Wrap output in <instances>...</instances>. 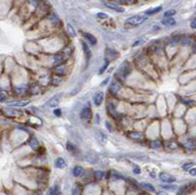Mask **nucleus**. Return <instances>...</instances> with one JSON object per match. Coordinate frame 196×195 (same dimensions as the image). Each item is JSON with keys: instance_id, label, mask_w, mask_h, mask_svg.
<instances>
[{"instance_id": "nucleus-15", "label": "nucleus", "mask_w": 196, "mask_h": 195, "mask_svg": "<svg viewBox=\"0 0 196 195\" xmlns=\"http://www.w3.org/2000/svg\"><path fill=\"white\" fill-rule=\"evenodd\" d=\"M140 185H141V186L144 188V189L150 191V192H154V191H155V188H154V186H153L151 183H148V182H141Z\"/></svg>"}, {"instance_id": "nucleus-41", "label": "nucleus", "mask_w": 196, "mask_h": 195, "mask_svg": "<svg viewBox=\"0 0 196 195\" xmlns=\"http://www.w3.org/2000/svg\"><path fill=\"white\" fill-rule=\"evenodd\" d=\"M30 2L32 3V4L33 6H36V5H37L38 0H30Z\"/></svg>"}, {"instance_id": "nucleus-35", "label": "nucleus", "mask_w": 196, "mask_h": 195, "mask_svg": "<svg viewBox=\"0 0 196 195\" xmlns=\"http://www.w3.org/2000/svg\"><path fill=\"white\" fill-rule=\"evenodd\" d=\"M67 149H68L69 151H74L75 150V147H74V145L71 144V143H68V144H67Z\"/></svg>"}, {"instance_id": "nucleus-32", "label": "nucleus", "mask_w": 196, "mask_h": 195, "mask_svg": "<svg viewBox=\"0 0 196 195\" xmlns=\"http://www.w3.org/2000/svg\"><path fill=\"white\" fill-rule=\"evenodd\" d=\"M179 43V38L177 37H174V38H171V40L169 42L170 45H176Z\"/></svg>"}, {"instance_id": "nucleus-17", "label": "nucleus", "mask_w": 196, "mask_h": 195, "mask_svg": "<svg viewBox=\"0 0 196 195\" xmlns=\"http://www.w3.org/2000/svg\"><path fill=\"white\" fill-rule=\"evenodd\" d=\"M161 9H162L161 6H158V7H156V8H152V9H149V10H147L145 12V14L146 15H154L156 13H158V12H160Z\"/></svg>"}, {"instance_id": "nucleus-8", "label": "nucleus", "mask_w": 196, "mask_h": 195, "mask_svg": "<svg viewBox=\"0 0 196 195\" xmlns=\"http://www.w3.org/2000/svg\"><path fill=\"white\" fill-rule=\"evenodd\" d=\"M84 168L81 167V166H76L74 168L73 170V175L76 176V178H79V176H81L82 175H84Z\"/></svg>"}, {"instance_id": "nucleus-37", "label": "nucleus", "mask_w": 196, "mask_h": 195, "mask_svg": "<svg viewBox=\"0 0 196 195\" xmlns=\"http://www.w3.org/2000/svg\"><path fill=\"white\" fill-rule=\"evenodd\" d=\"M190 27H191L192 29L196 30V18H195V19H194V20L191 22V24H190Z\"/></svg>"}, {"instance_id": "nucleus-21", "label": "nucleus", "mask_w": 196, "mask_h": 195, "mask_svg": "<svg viewBox=\"0 0 196 195\" xmlns=\"http://www.w3.org/2000/svg\"><path fill=\"white\" fill-rule=\"evenodd\" d=\"M192 43V40L189 37H184L182 39V44L183 46H188V45H190Z\"/></svg>"}, {"instance_id": "nucleus-3", "label": "nucleus", "mask_w": 196, "mask_h": 195, "mask_svg": "<svg viewBox=\"0 0 196 195\" xmlns=\"http://www.w3.org/2000/svg\"><path fill=\"white\" fill-rule=\"evenodd\" d=\"M159 178H160V181H162L163 182H167V183H172V182L176 181V178L174 176L164 172L159 173Z\"/></svg>"}, {"instance_id": "nucleus-36", "label": "nucleus", "mask_w": 196, "mask_h": 195, "mask_svg": "<svg viewBox=\"0 0 196 195\" xmlns=\"http://www.w3.org/2000/svg\"><path fill=\"white\" fill-rule=\"evenodd\" d=\"M133 173H136V175H139L140 173H141V170L139 169V168H137V167H135V168H133Z\"/></svg>"}, {"instance_id": "nucleus-5", "label": "nucleus", "mask_w": 196, "mask_h": 195, "mask_svg": "<svg viewBox=\"0 0 196 195\" xmlns=\"http://www.w3.org/2000/svg\"><path fill=\"white\" fill-rule=\"evenodd\" d=\"M91 117H92V114H91V110L89 107H84L81 112V120L84 121H89Z\"/></svg>"}, {"instance_id": "nucleus-43", "label": "nucleus", "mask_w": 196, "mask_h": 195, "mask_svg": "<svg viewBox=\"0 0 196 195\" xmlns=\"http://www.w3.org/2000/svg\"><path fill=\"white\" fill-rule=\"evenodd\" d=\"M4 99H5V96H4V94H3V93L1 92V101H4Z\"/></svg>"}, {"instance_id": "nucleus-26", "label": "nucleus", "mask_w": 196, "mask_h": 195, "mask_svg": "<svg viewBox=\"0 0 196 195\" xmlns=\"http://www.w3.org/2000/svg\"><path fill=\"white\" fill-rule=\"evenodd\" d=\"M54 63H53V66H57L58 64H60L62 62V57L59 56V55H55L54 56Z\"/></svg>"}, {"instance_id": "nucleus-9", "label": "nucleus", "mask_w": 196, "mask_h": 195, "mask_svg": "<svg viewBox=\"0 0 196 195\" xmlns=\"http://www.w3.org/2000/svg\"><path fill=\"white\" fill-rule=\"evenodd\" d=\"M66 166L67 164L63 158H57L56 161H55V167L57 169H64V168H66Z\"/></svg>"}, {"instance_id": "nucleus-30", "label": "nucleus", "mask_w": 196, "mask_h": 195, "mask_svg": "<svg viewBox=\"0 0 196 195\" xmlns=\"http://www.w3.org/2000/svg\"><path fill=\"white\" fill-rule=\"evenodd\" d=\"M162 187L165 188V189H168V190H174L177 188L176 185H162Z\"/></svg>"}, {"instance_id": "nucleus-33", "label": "nucleus", "mask_w": 196, "mask_h": 195, "mask_svg": "<svg viewBox=\"0 0 196 195\" xmlns=\"http://www.w3.org/2000/svg\"><path fill=\"white\" fill-rule=\"evenodd\" d=\"M183 102H184V104L188 105L189 107H192V106L196 105V102H195V101H188V100H187V101H186V100H184V101H183Z\"/></svg>"}, {"instance_id": "nucleus-14", "label": "nucleus", "mask_w": 196, "mask_h": 195, "mask_svg": "<svg viewBox=\"0 0 196 195\" xmlns=\"http://www.w3.org/2000/svg\"><path fill=\"white\" fill-rule=\"evenodd\" d=\"M117 52H116L115 50H113V49H107L106 50V57H107V59H109V60H112V59H114V58H116L117 57Z\"/></svg>"}, {"instance_id": "nucleus-25", "label": "nucleus", "mask_w": 196, "mask_h": 195, "mask_svg": "<svg viewBox=\"0 0 196 195\" xmlns=\"http://www.w3.org/2000/svg\"><path fill=\"white\" fill-rule=\"evenodd\" d=\"M174 14H176V10H168L164 13V17L165 18H169V17L174 16Z\"/></svg>"}, {"instance_id": "nucleus-19", "label": "nucleus", "mask_w": 196, "mask_h": 195, "mask_svg": "<svg viewBox=\"0 0 196 195\" xmlns=\"http://www.w3.org/2000/svg\"><path fill=\"white\" fill-rule=\"evenodd\" d=\"M49 192H50V195H60L59 186H58V185H55L54 187H52L51 189L49 190Z\"/></svg>"}, {"instance_id": "nucleus-13", "label": "nucleus", "mask_w": 196, "mask_h": 195, "mask_svg": "<svg viewBox=\"0 0 196 195\" xmlns=\"http://www.w3.org/2000/svg\"><path fill=\"white\" fill-rule=\"evenodd\" d=\"M105 6L106 7H108L109 9H112V10L118 12V13H122V12H125V9L122 7H119V6H116L113 4H108V3H105Z\"/></svg>"}, {"instance_id": "nucleus-27", "label": "nucleus", "mask_w": 196, "mask_h": 195, "mask_svg": "<svg viewBox=\"0 0 196 195\" xmlns=\"http://www.w3.org/2000/svg\"><path fill=\"white\" fill-rule=\"evenodd\" d=\"M109 66V60H106L105 61V63H104V65L102 66V68L100 69V71H99V74L101 75V74H103L104 72L106 71V69H107V67Z\"/></svg>"}, {"instance_id": "nucleus-42", "label": "nucleus", "mask_w": 196, "mask_h": 195, "mask_svg": "<svg viewBox=\"0 0 196 195\" xmlns=\"http://www.w3.org/2000/svg\"><path fill=\"white\" fill-rule=\"evenodd\" d=\"M157 195H168L166 192H164V191H160V192H158Z\"/></svg>"}, {"instance_id": "nucleus-11", "label": "nucleus", "mask_w": 196, "mask_h": 195, "mask_svg": "<svg viewBox=\"0 0 196 195\" xmlns=\"http://www.w3.org/2000/svg\"><path fill=\"white\" fill-rule=\"evenodd\" d=\"M84 36H85V38H86L87 40H88V42H89V43L92 45V46L96 45L97 40H96V38L94 37L92 35H90V33H88V32H85V33H84Z\"/></svg>"}, {"instance_id": "nucleus-12", "label": "nucleus", "mask_w": 196, "mask_h": 195, "mask_svg": "<svg viewBox=\"0 0 196 195\" xmlns=\"http://www.w3.org/2000/svg\"><path fill=\"white\" fill-rule=\"evenodd\" d=\"M120 89H121V84L118 83H113L110 85V91H111V93L113 94H116Z\"/></svg>"}, {"instance_id": "nucleus-16", "label": "nucleus", "mask_w": 196, "mask_h": 195, "mask_svg": "<svg viewBox=\"0 0 196 195\" xmlns=\"http://www.w3.org/2000/svg\"><path fill=\"white\" fill-rule=\"evenodd\" d=\"M7 104L9 106H20V107H24L29 104V101H15V102H8Z\"/></svg>"}, {"instance_id": "nucleus-2", "label": "nucleus", "mask_w": 196, "mask_h": 195, "mask_svg": "<svg viewBox=\"0 0 196 195\" xmlns=\"http://www.w3.org/2000/svg\"><path fill=\"white\" fill-rule=\"evenodd\" d=\"M61 98H62V94H56V95H54L52 97L51 99H49L48 101L45 103V107L46 108H54L56 107V106L59 105V103L61 101Z\"/></svg>"}, {"instance_id": "nucleus-28", "label": "nucleus", "mask_w": 196, "mask_h": 195, "mask_svg": "<svg viewBox=\"0 0 196 195\" xmlns=\"http://www.w3.org/2000/svg\"><path fill=\"white\" fill-rule=\"evenodd\" d=\"M94 175L97 178H103L104 176H105V173L102 172V171H96L95 173H94Z\"/></svg>"}, {"instance_id": "nucleus-1", "label": "nucleus", "mask_w": 196, "mask_h": 195, "mask_svg": "<svg viewBox=\"0 0 196 195\" xmlns=\"http://www.w3.org/2000/svg\"><path fill=\"white\" fill-rule=\"evenodd\" d=\"M146 20H147L146 16L136 15V16H133L127 19V24H130V25H133V26H138V25H141L142 23H144Z\"/></svg>"}, {"instance_id": "nucleus-39", "label": "nucleus", "mask_w": 196, "mask_h": 195, "mask_svg": "<svg viewBox=\"0 0 196 195\" xmlns=\"http://www.w3.org/2000/svg\"><path fill=\"white\" fill-rule=\"evenodd\" d=\"M189 173H190L191 176H196V168H193V169H191L189 171Z\"/></svg>"}, {"instance_id": "nucleus-7", "label": "nucleus", "mask_w": 196, "mask_h": 195, "mask_svg": "<svg viewBox=\"0 0 196 195\" xmlns=\"http://www.w3.org/2000/svg\"><path fill=\"white\" fill-rule=\"evenodd\" d=\"M103 99H104V93L103 92H99L97 93L95 96H94V104H95V106H100L101 104H102L103 102Z\"/></svg>"}, {"instance_id": "nucleus-18", "label": "nucleus", "mask_w": 196, "mask_h": 195, "mask_svg": "<svg viewBox=\"0 0 196 195\" xmlns=\"http://www.w3.org/2000/svg\"><path fill=\"white\" fill-rule=\"evenodd\" d=\"M30 146L33 149V150H36V149L38 148L39 144H38V141L36 140V138H32L30 140Z\"/></svg>"}, {"instance_id": "nucleus-31", "label": "nucleus", "mask_w": 196, "mask_h": 195, "mask_svg": "<svg viewBox=\"0 0 196 195\" xmlns=\"http://www.w3.org/2000/svg\"><path fill=\"white\" fill-rule=\"evenodd\" d=\"M151 146H152L153 148H159L161 146V143L159 142L158 140H154V141H152Z\"/></svg>"}, {"instance_id": "nucleus-23", "label": "nucleus", "mask_w": 196, "mask_h": 195, "mask_svg": "<svg viewBox=\"0 0 196 195\" xmlns=\"http://www.w3.org/2000/svg\"><path fill=\"white\" fill-rule=\"evenodd\" d=\"M55 74L59 75V76H62L65 74V67H59V68H57L55 70Z\"/></svg>"}, {"instance_id": "nucleus-10", "label": "nucleus", "mask_w": 196, "mask_h": 195, "mask_svg": "<svg viewBox=\"0 0 196 195\" xmlns=\"http://www.w3.org/2000/svg\"><path fill=\"white\" fill-rule=\"evenodd\" d=\"M162 23H163V25H165V26L172 27V26L176 25V20H174V18L169 17V18H165V19L162 21Z\"/></svg>"}, {"instance_id": "nucleus-20", "label": "nucleus", "mask_w": 196, "mask_h": 195, "mask_svg": "<svg viewBox=\"0 0 196 195\" xmlns=\"http://www.w3.org/2000/svg\"><path fill=\"white\" fill-rule=\"evenodd\" d=\"M49 19H50L51 24H52V25H54V26H57L58 23H59V20H58L57 16H56V15H54V14H52Z\"/></svg>"}, {"instance_id": "nucleus-38", "label": "nucleus", "mask_w": 196, "mask_h": 195, "mask_svg": "<svg viewBox=\"0 0 196 195\" xmlns=\"http://www.w3.org/2000/svg\"><path fill=\"white\" fill-rule=\"evenodd\" d=\"M73 195H79V189L76 186L73 188Z\"/></svg>"}, {"instance_id": "nucleus-22", "label": "nucleus", "mask_w": 196, "mask_h": 195, "mask_svg": "<svg viewBox=\"0 0 196 195\" xmlns=\"http://www.w3.org/2000/svg\"><path fill=\"white\" fill-rule=\"evenodd\" d=\"M130 136L131 138H134V139H138L140 137H142L143 135L141 132H130Z\"/></svg>"}, {"instance_id": "nucleus-44", "label": "nucleus", "mask_w": 196, "mask_h": 195, "mask_svg": "<svg viewBox=\"0 0 196 195\" xmlns=\"http://www.w3.org/2000/svg\"><path fill=\"white\" fill-rule=\"evenodd\" d=\"M134 1H135V0H127V2H128V3H130V4H131V3H133Z\"/></svg>"}, {"instance_id": "nucleus-29", "label": "nucleus", "mask_w": 196, "mask_h": 195, "mask_svg": "<svg viewBox=\"0 0 196 195\" xmlns=\"http://www.w3.org/2000/svg\"><path fill=\"white\" fill-rule=\"evenodd\" d=\"M193 166V163H185L182 165V170L184 171H187V170H190V168Z\"/></svg>"}, {"instance_id": "nucleus-24", "label": "nucleus", "mask_w": 196, "mask_h": 195, "mask_svg": "<svg viewBox=\"0 0 196 195\" xmlns=\"http://www.w3.org/2000/svg\"><path fill=\"white\" fill-rule=\"evenodd\" d=\"M67 29H68V32L70 33V35L73 36V37H75V36H76V32H75V30H74V28L71 25H70V24H69L68 26H67Z\"/></svg>"}, {"instance_id": "nucleus-4", "label": "nucleus", "mask_w": 196, "mask_h": 195, "mask_svg": "<svg viewBox=\"0 0 196 195\" xmlns=\"http://www.w3.org/2000/svg\"><path fill=\"white\" fill-rule=\"evenodd\" d=\"M130 66H128V63H125V64H122V66L120 68V70H119V75H120L122 78H125L128 77V75L130 74Z\"/></svg>"}, {"instance_id": "nucleus-34", "label": "nucleus", "mask_w": 196, "mask_h": 195, "mask_svg": "<svg viewBox=\"0 0 196 195\" xmlns=\"http://www.w3.org/2000/svg\"><path fill=\"white\" fill-rule=\"evenodd\" d=\"M97 17L100 18V19H106V18H108V16H107L106 14H104V13H98Z\"/></svg>"}, {"instance_id": "nucleus-45", "label": "nucleus", "mask_w": 196, "mask_h": 195, "mask_svg": "<svg viewBox=\"0 0 196 195\" xmlns=\"http://www.w3.org/2000/svg\"><path fill=\"white\" fill-rule=\"evenodd\" d=\"M46 195H50V192H48V193H47Z\"/></svg>"}, {"instance_id": "nucleus-6", "label": "nucleus", "mask_w": 196, "mask_h": 195, "mask_svg": "<svg viewBox=\"0 0 196 195\" xmlns=\"http://www.w3.org/2000/svg\"><path fill=\"white\" fill-rule=\"evenodd\" d=\"M81 45H82V49L84 51V54H85V59H86V66L88 65V62H89L90 58H91V52H90V49L88 48L87 44L85 43V42H81Z\"/></svg>"}, {"instance_id": "nucleus-40", "label": "nucleus", "mask_w": 196, "mask_h": 195, "mask_svg": "<svg viewBox=\"0 0 196 195\" xmlns=\"http://www.w3.org/2000/svg\"><path fill=\"white\" fill-rule=\"evenodd\" d=\"M54 114L57 116V117H60L61 116V111L59 109H56V110H54Z\"/></svg>"}]
</instances>
